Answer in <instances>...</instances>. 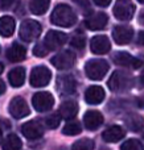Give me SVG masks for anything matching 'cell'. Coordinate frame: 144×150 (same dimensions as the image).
<instances>
[{"mask_svg": "<svg viewBox=\"0 0 144 150\" xmlns=\"http://www.w3.org/2000/svg\"><path fill=\"white\" fill-rule=\"evenodd\" d=\"M50 21L61 28H70L77 23V15L68 4H58L50 15Z\"/></svg>", "mask_w": 144, "mask_h": 150, "instance_id": "6da1fadb", "label": "cell"}, {"mask_svg": "<svg viewBox=\"0 0 144 150\" xmlns=\"http://www.w3.org/2000/svg\"><path fill=\"white\" fill-rule=\"evenodd\" d=\"M132 84H134V79H132L131 75L120 70L114 71L107 82L108 88L113 92H124V91L130 90Z\"/></svg>", "mask_w": 144, "mask_h": 150, "instance_id": "7a4b0ae2", "label": "cell"}, {"mask_svg": "<svg viewBox=\"0 0 144 150\" xmlns=\"http://www.w3.org/2000/svg\"><path fill=\"white\" fill-rule=\"evenodd\" d=\"M108 71V62L102 58H94L90 59L85 65V73L87 78L91 80H101L106 76Z\"/></svg>", "mask_w": 144, "mask_h": 150, "instance_id": "3957f363", "label": "cell"}, {"mask_svg": "<svg viewBox=\"0 0 144 150\" xmlns=\"http://www.w3.org/2000/svg\"><path fill=\"white\" fill-rule=\"evenodd\" d=\"M41 34V25L38 21L34 20H24L20 25V30H19V36L24 42H32L37 40Z\"/></svg>", "mask_w": 144, "mask_h": 150, "instance_id": "277c9868", "label": "cell"}, {"mask_svg": "<svg viewBox=\"0 0 144 150\" xmlns=\"http://www.w3.org/2000/svg\"><path fill=\"white\" fill-rule=\"evenodd\" d=\"M50 79H52V73L46 66H36L31 71L29 83L33 87H44V86L49 84Z\"/></svg>", "mask_w": 144, "mask_h": 150, "instance_id": "5b68a950", "label": "cell"}, {"mask_svg": "<svg viewBox=\"0 0 144 150\" xmlns=\"http://www.w3.org/2000/svg\"><path fill=\"white\" fill-rule=\"evenodd\" d=\"M32 104L37 112H46L52 109L54 105V98L52 93L46 92V91L36 92L32 98Z\"/></svg>", "mask_w": 144, "mask_h": 150, "instance_id": "8992f818", "label": "cell"}, {"mask_svg": "<svg viewBox=\"0 0 144 150\" xmlns=\"http://www.w3.org/2000/svg\"><path fill=\"white\" fill-rule=\"evenodd\" d=\"M114 16H115L118 20L122 21H128L134 17L135 13V5L131 1H127V0H120V1H116V4L114 5Z\"/></svg>", "mask_w": 144, "mask_h": 150, "instance_id": "52a82bcc", "label": "cell"}, {"mask_svg": "<svg viewBox=\"0 0 144 150\" xmlns=\"http://www.w3.org/2000/svg\"><path fill=\"white\" fill-rule=\"evenodd\" d=\"M66 41H68V36L63 32L49 30L46 33V36H45L42 44L46 46L48 50H56V49H60L61 46H63L66 44Z\"/></svg>", "mask_w": 144, "mask_h": 150, "instance_id": "ba28073f", "label": "cell"}, {"mask_svg": "<svg viewBox=\"0 0 144 150\" xmlns=\"http://www.w3.org/2000/svg\"><path fill=\"white\" fill-rule=\"evenodd\" d=\"M8 111H9L11 116L15 117V119H23V117L28 116L31 113V109H29L26 101L20 96H16L9 101Z\"/></svg>", "mask_w": 144, "mask_h": 150, "instance_id": "9c48e42d", "label": "cell"}, {"mask_svg": "<svg viewBox=\"0 0 144 150\" xmlns=\"http://www.w3.org/2000/svg\"><path fill=\"white\" fill-rule=\"evenodd\" d=\"M113 61L115 65L118 66H122V67H131L134 70H138L143 66V62L138 58L132 57L130 53L127 52H118L114 54L113 57Z\"/></svg>", "mask_w": 144, "mask_h": 150, "instance_id": "30bf717a", "label": "cell"}, {"mask_svg": "<svg viewBox=\"0 0 144 150\" xmlns=\"http://www.w3.org/2000/svg\"><path fill=\"white\" fill-rule=\"evenodd\" d=\"M74 61H76V57H74L73 53L69 52V50H65V52L56 54L50 59V63L58 70H68V69L73 67Z\"/></svg>", "mask_w": 144, "mask_h": 150, "instance_id": "8fae6325", "label": "cell"}, {"mask_svg": "<svg viewBox=\"0 0 144 150\" xmlns=\"http://www.w3.org/2000/svg\"><path fill=\"white\" fill-rule=\"evenodd\" d=\"M77 82L71 75H60L57 78V91L60 95L68 96L76 92Z\"/></svg>", "mask_w": 144, "mask_h": 150, "instance_id": "7c38bea8", "label": "cell"}, {"mask_svg": "<svg viewBox=\"0 0 144 150\" xmlns=\"http://www.w3.org/2000/svg\"><path fill=\"white\" fill-rule=\"evenodd\" d=\"M21 133L24 134V137H26L28 140H37V138L42 137L44 134V127L40 121H28L24 125H21Z\"/></svg>", "mask_w": 144, "mask_h": 150, "instance_id": "4fadbf2b", "label": "cell"}, {"mask_svg": "<svg viewBox=\"0 0 144 150\" xmlns=\"http://www.w3.org/2000/svg\"><path fill=\"white\" fill-rule=\"evenodd\" d=\"M134 37V29L130 25H118L113 30V38L116 44L126 45L132 41Z\"/></svg>", "mask_w": 144, "mask_h": 150, "instance_id": "5bb4252c", "label": "cell"}, {"mask_svg": "<svg viewBox=\"0 0 144 150\" xmlns=\"http://www.w3.org/2000/svg\"><path fill=\"white\" fill-rule=\"evenodd\" d=\"M107 23H108V16L103 12H98L85 20V26L87 29H90V30H102V29L106 28Z\"/></svg>", "mask_w": 144, "mask_h": 150, "instance_id": "9a60e30c", "label": "cell"}, {"mask_svg": "<svg viewBox=\"0 0 144 150\" xmlns=\"http://www.w3.org/2000/svg\"><path fill=\"white\" fill-rule=\"evenodd\" d=\"M90 49L94 54H106V53L110 52L111 49V44L110 40L107 36H95L91 38L90 41Z\"/></svg>", "mask_w": 144, "mask_h": 150, "instance_id": "2e32d148", "label": "cell"}, {"mask_svg": "<svg viewBox=\"0 0 144 150\" xmlns=\"http://www.w3.org/2000/svg\"><path fill=\"white\" fill-rule=\"evenodd\" d=\"M105 90L101 86H90L85 92V100L87 104L97 105V104H101L105 100Z\"/></svg>", "mask_w": 144, "mask_h": 150, "instance_id": "e0dca14e", "label": "cell"}, {"mask_svg": "<svg viewBox=\"0 0 144 150\" xmlns=\"http://www.w3.org/2000/svg\"><path fill=\"white\" fill-rule=\"evenodd\" d=\"M83 122L87 130H95L103 124V116L101 112L91 109L83 115Z\"/></svg>", "mask_w": 144, "mask_h": 150, "instance_id": "ac0fdd59", "label": "cell"}, {"mask_svg": "<svg viewBox=\"0 0 144 150\" xmlns=\"http://www.w3.org/2000/svg\"><path fill=\"white\" fill-rule=\"evenodd\" d=\"M5 57H7L8 61H11V62H21V61L25 59V57H26L25 46H23V45L15 42V44H12L7 49V52H5Z\"/></svg>", "mask_w": 144, "mask_h": 150, "instance_id": "d6986e66", "label": "cell"}, {"mask_svg": "<svg viewBox=\"0 0 144 150\" xmlns=\"http://www.w3.org/2000/svg\"><path fill=\"white\" fill-rule=\"evenodd\" d=\"M124 136H126V130L122 127H119V125H113V127L107 128V129L102 133L103 140H105L106 142H111V144H115V142H118V141H120Z\"/></svg>", "mask_w": 144, "mask_h": 150, "instance_id": "ffe728a7", "label": "cell"}, {"mask_svg": "<svg viewBox=\"0 0 144 150\" xmlns=\"http://www.w3.org/2000/svg\"><path fill=\"white\" fill-rule=\"evenodd\" d=\"M58 113L65 120H73L78 113V104L74 100H66L60 105Z\"/></svg>", "mask_w": 144, "mask_h": 150, "instance_id": "44dd1931", "label": "cell"}, {"mask_svg": "<svg viewBox=\"0 0 144 150\" xmlns=\"http://www.w3.org/2000/svg\"><path fill=\"white\" fill-rule=\"evenodd\" d=\"M8 80L13 87H21L25 82V69L15 67L8 73Z\"/></svg>", "mask_w": 144, "mask_h": 150, "instance_id": "7402d4cb", "label": "cell"}, {"mask_svg": "<svg viewBox=\"0 0 144 150\" xmlns=\"http://www.w3.org/2000/svg\"><path fill=\"white\" fill-rule=\"evenodd\" d=\"M16 28V23L13 20V17L11 16H3L1 20H0V34L3 37H11L15 32Z\"/></svg>", "mask_w": 144, "mask_h": 150, "instance_id": "603a6c76", "label": "cell"}, {"mask_svg": "<svg viewBox=\"0 0 144 150\" xmlns=\"http://www.w3.org/2000/svg\"><path fill=\"white\" fill-rule=\"evenodd\" d=\"M21 148H23V142H21V140L15 134V133L8 134L1 144L3 150H20Z\"/></svg>", "mask_w": 144, "mask_h": 150, "instance_id": "cb8c5ba5", "label": "cell"}, {"mask_svg": "<svg viewBox=\"0 0 144 150\" xmlns=\"http://www.w3.org/2000/svg\"><path fill=\"white\" fill-rule=\"evenodd\" d=\"M50 1H45V0H36V1L29 3V9L33 15H44L48 9H49Z\"/></svg>", "mask_w": 144, "mask_h": 150, "instance_id": "d4e9b609", "label": "cell"}, {"mask_svg": "<svg viewBox=\"0 0 144 150\" xmlns=\"http://www.w3.org/2000/svg\"><path fill=\"white\" fill-rule=\"evenodd\" d=\"M126 125L131 130H134V132H139V130L143 128V125H144L143 117L139 116V115H135V113L130 115V117L126 120Z\"/></svg>", "mask_w": 144, "mask_h": 150, "instance_id": "484cf974", "label": "cell"}, {"mask_svg": "<svg viewBox=\"0 0 144 150\" xmlns=\"http://www.w3.org/2000/svg\"><path fill=\"white\" fill-rule=\"evenodd\" d=\"M82 132V128H81V124L78 121H70L63 127L62 129V133L65 136H76V134H79Z\"/></svg>", "mask_w": 144, "mask_h": 150, "instance_id": "4316f807", "label": "cell"}, {"mask_svg": "<svg viewBox=\"0 0 144 150\" xmlns=\"http://www.w3.org/2000/svg\"><path fill=\"white\" fill-rule=\"evenodd\" d=\"M71 150H94V142L90 138H81L73 144Z\"/></svg>", "mask_w": 144, "mask_h": 150, "instance_id": "83f0119b", "label": "cell"}, {"mask_svg": "<svg viewBox=\"0 0 144 150\" xmlns=\"http://www.w3.org/2000/svg\"><path fill=\"white\" fill-rule=\"evenodd\" d=\"M120 150H144L142 142L136 138H130V140L124 141L120 146Z\"/></svg>", "mask_w": 144, "mask_h": 150, "instance_id": "f1b7e54d", "label": "cell"}, {"mask_svg": "<svg viewBox=\"0 0 144 150\" xmlns=\"http://www.w3.org/2000/svg\"><path fill=\"white\" fill-rule=\"evenodd\" d=\"M70 45L76 49H79L82 50L85 46H86V37L81 33H76L73 36V38L70 40Z\"/></svg>", "mask_w": 144, "mask_h": 150, "instance_id": "f546056e", "label": "cell"}, {"mask_svg": "<svg viewBox=\"0 0 144 150\" xmlns=\"http://www.w3.org/2000/svg\"><path fill=\"white\" fill-rule=\"evenodd\" d=\"M60 122H61L60 113H52L45 117V125H46L48 128H50V129H56V128L60 125Z\"/></svg>", "mask_w": 144, "mask_h": 150, "instance_id": "4dcf8cb0", "label": "cell"}, {"mask_svg": "<svg viewBox=\"0 0 144 150\" xmlns=\"http://www.w3.org/2000/svg\"><path fill=\"white\" fill-rule=\"evenodd\" d=\"M48 52H49V50L46 49V46H45L44 44H37V45H34V47H33V54L40 58L45 57V55L48 54Z\"/></svg>", "mask_w": 144, "mask_h": 150, "instance_id": "1f68e13d", "label": "cell"}, {"mask_svg": "<svg viewBox=\"0 0 144 150\" xmlns=\"http://www.w3.org/2000/svg\"><path fill=\"white\" fill-rule=\"evenodd\" d=\"M94 3L98 7H107V5L110 4V0H95Z\"/></svg>", "mask_w": 144, "mask_h": 150, "instance_id": "d6a6232c", "label": "cell"}, {"mask_svg": "<svg viewBox=\"0 0 144 150\" xmlns=\"http://www.w3.org/2000/svg\"><path fill=\"white\" fill-rule=\"evenodd\" d=\"M138 44L144 46V30L139 32V34H138Z\"/></svg>", "mask_w": 144, "mask_h": 150, "instance_id": "836d02e7", "label": "cell"}, {"mask_svg": "<svg viewBox=\"0 0 144 150\" xmlns=\"http://www.w3.org/2000/svg\"><path fill=\"white\" fill-rule=\"evenodd\" d=\"M139 23L142 24V25H144V11H142L139 15Z\"/></svg>", "mask_w": 144, "mask_h": 150, "instance_id": "e575fe53", "label": "cell"}, {"mask_svg": "<svg viewBox=\"0 0 144 150\" xmlns=\"http://www.w3.org/2000/svg\"><path fill=\"white\" fill-rule=\"evenodd\" d=\"M0 87H1V91H0V92H4V91H5V84H4V82H3V80H1V82H0Z\"/></svg>", "mask_w": 144, "mask_h": 150, "instance_id": "d590c367", "label": "cell"}, {"mask_svg": "<svg viewBox=\"0 0 144 150\" xmlns=\"http://www.w3.org/2000/svg\"><path fill=\"white\" fill-rule=\"evenodd\" d=\"M139 1H140V3H144V0H139Z\"/></svg>", "mask_w": 144, "mask_h": 150, "instance_id": "8d00e7d4", "label": "cell"}, {"mask_svg": "<svg viewBox=\"0 0 144 150\" xmlns=\"http://www.w3.org/2000/svg\"><path fill=\"white\" fill-rule=\"evenodd\" d=\"M102 150H107V149H102Z\"/></svg>", "mask_w": 144, "mask_h": 150, "instance_id": "74e56055", "label": "cell"}, {"mask_svg": "<svg viewBox=\"0 0 144 150\" xmlns=\"http://www.w3.org/2000/svg\"><path fill=\"white\" fill-rule=\"evenodd\" d=\"M143 138H144V134H143Z\"/></svg>", "mask_w": 144, "mask_h": 150, "instance_id": "f35d334b", "label": "cell"}]
</instances>
